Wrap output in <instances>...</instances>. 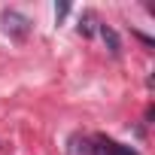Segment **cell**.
<instances>
[{
	"instance_id": "6da1fadb",
	"label": "cell",
	"mask_w": 155,
	"mask_h": 155,
	"mask_svg": "<svg viewBox=\"0 0 155 155\" xmlns=\"http://www.w3.org/2000/svg\"><path fill=\"white\" fill-rule=\"evenodd\" d=\"M91 152L94 155H137L134 149H128V146H122V143H116V140H97V146H91Z\"/></svg>"
},
{
	"instance_id": "7a4b0ae2",
	"label": "cell",
	"mask_w": 155,
	"mask_h": 155,
	"mask_svg": "<svg viewBox=\"0 0 155 155\" xmlns=\"http://www.w3.org/2000/svg\"><path fill=\"white\" fill-rule=\"evenodd\" d=\"M3 25H6V31H12V34H18V37L28 34V18L18 15V12H3Z\"/></svg>"
},
{
	"instance_id": "3957f363",
	"label": "cell",
	"mask_w": 155,
	"mask_h": 155,
	"mask_svg": "<svg viewBox=\"0 0 155 155\" xmlns=\"http://www.w3.org/2000/svg\"><path fill=\"white\" fill-rule=\"evenodd\" d=\"M67 155H91V143L79 134H73L70 143H67Z\"/></svg>"
},
{
	"instance_id": "277c9868",
	"label": "cell",
	"mask_w": 155,
	"mask_h": 155,
	"mask_svg": "<svg viewBox=\"0 0 155 155\" xmlns=\"http://www.w3.org/2000/svg\"><path fill=\"white\" fill-rule=\"evenodd\" d=\"M101 37H104V43H107V49H110V55H116V58H119V52H122V46H119V37H116V31H113L110 25H101Z\"/></svg>"
},
{
	"instance_id": "5b68a950",
	"label": "cell",
	"mask_w": 155,
	"mask_h": 155,
	"mask_svg": "<svg viewBox=\"0 0 155 155\" xmlns=\"http://www.w3.org/2000/svg\"><path fill=\"white\" fill-rule=\"evenodd\" d=\"M67 12H70V6H67V3H58V6H55V15H58V18H64Z\"/></svg>"
}]
</instances>
